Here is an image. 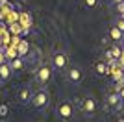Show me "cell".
Here are the masks:
<instances>
[{
  "label": "cell",
  "instance_id": "obj_1",
  "mask_svg": "<svg viewBox=\"0 0 124 122\" xmlns=\"http://www.w3.org/2000/svg\"><path fill=\"white\" fill-rule=\"evenodd\" d=\"M35 80L39 85H46L48 81L52 80V67L43 65L41 69H37V74H35Z\"/></svg>",
  "mask_w": 124,
  "mask_h": 122
},
{
  "label": "cell",
  "instance_id": "obj_2",
  "mask_svg": "<svg viewBox=\"0 0 124 122\" xmlns=\"http://www.w3.org/2000/svg\"><path fill=\"white\" fill-rule=\"evenodd\" d=\"M57 115L61 118H70L74 115V107H72V104L69 100H63V102H59L57 104Z\"/></svg>",
  "mask_w": 124,
  "mask_h": 122
},
{
  "label": "cell",
  "instance_id": "obj_3",
  "mask_svg": "<svg viewBox=\"0 0 124 122\" xmlns=\"http://www.w3.org/2000/svg\"><path fill=\"white\" fill-rule=\"evenodd\" d=\"M67 65H69L67 54H63V52H56V54H54V57H52V69L63 70V69H67Z\"/></svg>",
  "mask_w": 124,
  "mask_h": 122
},
{
  "label": "cell",
  "instance_id": "obj_4",
  "mask_svg": "<svg viewBox=\"0 0 124 122\" xmlns=\"http://www.w3.org/2000/svg\"><path fill=\"white\" fill-rule=\"evenodd\" d=\"M48 104V94L45 91H39L31 96V106L33 107H45Z\"/></svg>",
  "mask_w": 124,
  "mask_h": 122
},
{
  "label": "cell",
  "instance_id": "obj_5",
  "mask_svg": "<svg viewBox=\"0 0 124 122\" xmlns=\"http://www.w3.org/2000/svg\"><path fill=\"white\" fill-rule=\"evenodd\" d=\"M8 65H9V69H11L13 72H19V70H22V69H24V59H22L21 56H17V57H13V59L8 61Z\"/></svg>",
  "mask_w": 124,
  "mask_h": 122
},
{
  "label": "cell",
  "instance_id": "obj_6",
  "mask_svg": "<svg viewBox=\"0 0 124 122\" xmlns=\"http://www.w3.org/2000/svg\"><path fill=\"white\" fill-rule=\"evenodd\" d=\"M67 76H69V80H70V81H74V83H80V81H82V78H83V74H82V70H80L78 67H70Z\"/></svg>",
  "mask_w": 124,
  "mask_h": 122
},
{
  "label": "cell",
  "instance_id": "obj_7",
  "mask_svg": "<svg viewBox=\"0 0 124 122\" xmlns=\"http://www.w3.org/2000/svg\"><path fill=\"white\" fill-rule=\"evenodd\" d=\"M15 48H17V54H19L21 57H24L26 54H28V50H30V45H28V41L21 39V41H19V45H17Z\"/></svg>",
  "mask_w": 124,
  "mask_h": 122
},
{
  "label": "cell",
  "instance_id": "obj_8",
  "mask_svg": "<svg viewBox=\"0 0 124 122\" xmlns=\"http://www.w3.org/2000/svg\"><path fill=\"white\" fill-rule=\"evenodd\" d=\"M31 96H33V92L30 91V87H24V89L19 92V98H21L22 104H30V102H31Z\"/></svg>",
  "mask_w": 124,
  "mask_h": 122
},
{
  "label": "cell",
  "instance_id": "obj_9",
  "mask_svg": "<svg viewBox=\"0 0 124 122\" xmlns=\"http://www.w3.org/2000/svg\"><path fill=\"white\" fill-rule=\"evenodd\" d=\"M11 69H9V65H8V63H2V65H0V80H4V81H8L11 78Z\"/></svg>",
  "mask_w": 124,
  "mask_h": 122
},
{
  "label": "cell",
  "instance_id": "obj_10",
  "mask_svg": "<svg viewBox=\"0 0 124 122\" xmlns=\"http://www.w3.org/2000/svg\"><path fill=\"white\" fill-rule=\"evenodd\" d=\"M109 37H111V41H115V43H120V41L124 39V33L117 28V26H113V28L109 30Z\"/></svg>",
  "mask_w": 124,
  "mask_h": 122
},
{
  "label": "cell",
  "instance_id": "obj_11",
  "mask_svg": "<svg viewBox=\"0 0 124 122\" xmlns=\"http://www.w3.org/2000/svg\"><path fill=\"white\" fill-rule=\"evenodd\" d=\"M83 111L85 113H94L96 111V102L93 98H85L83 100Z\"/></svg>",
  "mask_w": 124,
  "mask_h": 122
},
{
  "label": "cell",
  "instance_id": "obj_12",
  "mask_svg": "<svg viewBox=\"0 0 124 122\" xmlns=\"http://www.w3.org/2000/svg\"><path fill=\"white\" fill-rule=\"evenodd\" d=\"M120 100H122V96H120L119 92H111V94L108 96V104H109V106H113V107H119Z\"/></svg>",
  "mask_w": 124,
  "mask_h": 122
},
{
  "label": "cell",
  "instance_id": "obj_13",
  "mask_svg": "<svg viewBox=\"0 0 124 122\" xmlns=\"http://www.w3.org/2000/svg\"><path fill=\"white\" fill-rule=\"evenodd\" d=\"M108 72V65L106 63H98L96 65V74H106Z\"/></svg>",
  "mask_w": 124,
  "mask_h": 122
},
{
  "label": "cell",
  "instance_id": "obj_14",
  "mask_svg": "<svg viewBox=\"0 0 124 122\" xmlns=\"http://www.w3.org/2000/svg\"><path fill=\"white\" fill-rule=\"evenodd\" d=\"M9 30L13 31V33H21V26H19V22H13V24L9 26Z\"/></svg>",
  "mask_w": 124,
  "mask_h": 122
},
{
  "label": "cell",
  "instance_id": "obj_15",
  "mask_svg": "<svg viewBox=\"0 0 124 122\" xmlns=\"http://www.w3.org/2000/svg\"><path fill=\"white\" fill-rule=\"evenodd\" d=\"M115 26H117V28H119V30L124 33V17H122V19H119V20H117V24H115Z\"/></svg>",
  "mask_w": 124,
  "mask_h": 122
},
{
  "label": "cell",
  "instance_id": "obj_16",
  "mask_svg": "<svg viewBox=\"0 0 124 122\" xmlns=\"http://www.w3.org/2000/svg\"><path fill=\"white\" fill-rule=\"evenodd\" d=\"M6 115H8V106L2 104V106H0V117H6Z\"/></svg>",
  "mask_w": 124,
  "mask_h": 122
},
{
  "label": "cell",
  "instance_id": "obj_17",
  "mask_svg": "<svg viewBox=\"0 0 124 122\" xmlns=\"http://www.w3.org/2000/svg\"><path fill=\"white\" fill-rule=\"evenodd\" d=\"M117 9H119L120 15H124V2H119V4H117Z\"/></svg>",
  "mask_w": 124,
  "mask_h": 122
},
{
  "label": "cell",
  "instance_id": "obj_18",
  "mask_svg": "<svg viewBox=\"0 0 124 122\" xmlns=\"http://www.w3.org/2000/svg\"><path fill=\"white\" fill-rule=\"evenodd\" d=\"M85 2V6H89V8H94L96 6V0H83Z\"/></svg>",
  "mask_w": 124,
  "mask_h": 122
},
{
  "label": "cell",
  "instance_id": "obj_19",
  "mask_svg": "<svg viewBox=\"0 0 124 122\" xmlns=\"http://www.w3.org/2000/svg\"><path fill=\"white\" fill-rule=\"evenodd\" d=\"M117 61H119V67H122V65H124V50H122V54L119 56V59H117Z\"/></svg>",
  "mask_w": 124,
  "mask_h": 122
},
{
  "label": "cell",
  "instance_id": "obj_20",
  "mask_svg": "<svg viewBox=\"0 0 124 122\" xmlns=\"http://www.w3.org/2000/svg\"><path fill=\"white\" fill-rule=\"evenodd\" d=\"M111 2H113V4H119V2H124V0H111Z\"/></svg>",
  "mask_w": 124,
  "mask_h": 122
},
{
  "label": "cell",
  "instance_id": "obj_21",
  "mask_svg": "<svg viewBox=\"0 0 124 122\" xmlns=\"http://www.w3.org/2000/svg\"><path fill=\"white\" fill-rule=\"evenodd\" d=\"M6 2H8V0H0V6H2V4H6Z\"/></svg>",
  "mask_w": 124,
  "mask_h": 122
},
{
  "label": "cell",
  "instance_id": "obj_22",
  "mask_svg": "<svg viewBox=\"0 0 124 122\" xmlns=\"http://www.w3.org/2000/svg\"><path fill=\"white\" fill-rule=\"evenodd\" d=\"M120 69H122V74H124V65H122V67H120Z\"/></svg>",
  "mask_w": 124,
  "mask_h": 122
},
{
  "label": "cell",
  "instance_id": "obj_23",
  "mask_svg": "<svg viewBox=\"0 0 124 122\" xmlns=\"http://www.w3.org/2000/svg\"><path fill=\"white\" fill-rule=\"evenodd\" d=\"M120 43H122V46H124V39H122V41H120Z\"/></svg>",
  "mask_w": 124,
  "mask_h": 122
}]
</instances>
